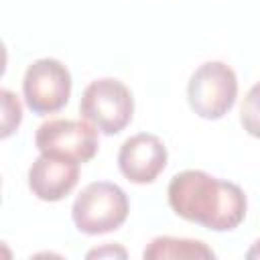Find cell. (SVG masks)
<instances>
[{
  "mask_svg": "<svg viewBox=\"0 0 260 260\" xmlns=\"http://www.w3.org/2000/svg\"><path fill=\"white\" fill-rule=\"evenodd\" d=\"M167 195L171 209L179 217L211 232L236 230L244 221L248 209L240 185L217 179L199 169H187L173 175Z\"/></svg>",
  "mask_w": 260,
  "mask_h": 260,
  "instance_id": "1",
  "label": "cell"
},
{
  "mask_svg": "<svg viewBox=\"0 0 260 260\" xmlns=\"http://www.w3.org/2000/svg\"><path fill=\"white\" fill-rule=\"evenodd\" d=\"M79 114L100 132L112 136L122 132L134 116L132 91L114 77L93 79L81 93Z\"/></svg>",
  "mask_w": 260,
  "mask_h": 260,
  "instance_id": "4",
  "label": "cell"
},
{
  "mask_svg": "<svg viewBox=\"0 0 260 260\" xmlns=\"http://www.w3.org/2000/svg\"><path fill=\"white\" fill-rule=\"evenodd\" d=\"M130 211L124 189L110 181H93L81 189L71 207L75 228L85 236H102L118 230Z\"/></svg>",
  "mask_w": 260,
  "mask_h": 260,
  "instance_id": "2",
  "label": "cell"
},
{
  "mask_svg": "<svg viewBox=\"0 0 260 260\" xmlns=\"http://www.w3.org/2000/svg\"><path fill=\"white\" fill-rule=\"evenodd\" d=\"M238 77L223 61H207L199 65L187 81L189 108L203 120L223 118L236 104Z\"/></svg>",
  "mask_w": 260,
  "mask_h": 260,
  "instance_id": "3",
  "label": "cell"
},
{
  "mask_svg": "<svg viewBox=\"0 0 260 260\" xmlns=\"http://www.w3.org/2000/svg\"><path fill=\"white\" fill-rule=\"evenodd\" d=\"M246 258H260V240H256L254 244H252V248L246 252Z\"/></svg>",
  "mask_w": 260,
  "mask_h": 260,
  "instance_id": "13",
  "label": "cell"
},
{
  "mask_svg": "<svg viewBox=\"0 0 260 260\" xmlns=\"http://www.w3.org/2000/svg\"><path fill=\"white\" fill-rule=\"evenodd\" d=\"M144 260H179V258H195V260H209L215 258V252L201 240L189 238H173V236H158L148 242L142 252Z\"/></svg>",
  "mask_w": 260,
  "mask_h": 260,
  "instance_id": "9",
  "label": "cell"
},
{
  "mask_svg": "<svg viewBox=\"0 0 260 260\" xmlns=\"http://www.w3.org/2000/svg\"><path fill=\"white\" fill-rule=\"evenodd\" d=\"M240 122L250 136L260 138V81L254 83L244 95L240 106Z\"/></svg>",
  "mask_w": 260,
  "mask_h": 260,
  "instance_id": "10",
  "label": "cell"
},
{
  "mask_svg": "<svg viewBox=\"0 0 260 260\" xmlns=\"http://www.w3.org/2000/svg\"><path fill=\"white\" fill-rule=\"evenodd\" d=\"M22 95L26 106L39 116L59 112L71 95L69 69L53 57L32 61L22 77Z\"/></svg>",
  "mask_w": 260,
  "mask_h": 260,
  "instance_id": "6",
  "label": "cell"
},
{
  "mask_svg": "<svg viewBox=\"0 0 260 260\" xmlns=\"http://www.w3.org/2000/svg\"><path fill=\"white\" fill-rule=\"evenodd\" d=\"M35 146L41 154H53L83 165L98 152V128L87 120L53 118L37 128Z\"/></svg>",
  "mask_w": 260,
  "mask_h": 260,
  "instance_id": "5",
  "label": "cell"
},
{
  "mask_svg": "<svg viewBox=\"0 0 260 260\" xmlns=\"http://www.w3.org/2000/svg\"><path fill=\"white\" fill-rule=\"evenodd\" d=\"M104 256H120V258H126V250L122 246L108 244V246H102V248H95V250H89L87 252V258H104Z\"/></svg>",
  "mask_w": 260,
  "mask_h": 260,
  "instance_id": "12",
  "label": "cell"
},
{
  "mask_svg": "<svg viewBox=\"0 0 260 260\" xmlns=\"http://www.w3.org/2000/svg\"><path fill=\"white\" fill-rule=\"evenodd\" d=\"M167 158V146L156 134L138 132L122 142L118 150V169L130 183L146 185L165 171Z\"/></svg>",
  "mask_w": 260,
  "mask_h": 260,
  "instance_id": "7",
  "label": "cell"
},
{
  "mask_svg": "<svg viewBox=\"0 0 260 260\" xmlns=\"http://www.w3.org/2000/svg\"><path fill=\"white\" fill-rule=\"evenodd\" d=\"M79 181V162L41 154L28 169V189L41 201H61Z\"/></svg>",
  "mask_w": 260,
  "mask_h": 260,
  "instance_id": "8",
  "label": "cell"
},
{
  "mask_svg": "<svg viewBox=\"0 0 260 260\" xmlns=\"http://www.w3.org/2000/svg\"><path fill=\"white\" fill-rule=\"evenodd\" d=\"M0 98H2V138H8L22 120V106L18 98L6 87L0 89Z\"/></svg>",
  "mask_w": 260,
  "mask_h": 260,
  "instance_id": "11",
  "label": "cell"
}]
</instances>
